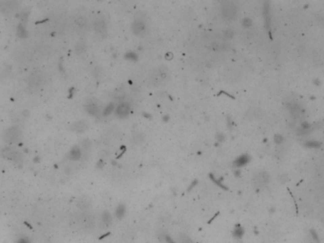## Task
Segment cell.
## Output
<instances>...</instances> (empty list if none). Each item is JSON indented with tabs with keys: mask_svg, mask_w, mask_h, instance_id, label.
I'll return each mask as SVG.
<instances>
[{
	"mask_svg": "<svg viewBox=\"0 0 324 243\" xmlns=\"http://www.w3.org/2000/svg\"><path fill=\"white\" fill-rule=\"evenodd\" d=\"M164 57H165V59H166V60H168V61H169V60H171V59H172L173 55H172V53L168 52V53H166V54H165V56H164Z\"/></svg>",
	"mask_w": 324,
	"mask_h": 243,
	"instance_id": "obj_35",
	"label": "cell"
},
{
	"mask_svg": "<svg viewBox=\"0 0 324 243\" xmlns=\"http://www.w3.org/2000/svg\"><path fill=\"white\" fill-rule=\"evenodd\" d=\"M134 239V234L132 232H126L123 236V242L124 243H131Z\"/></svg>",
	"mask_w": 324,
	"mask_h": 243,
	"instance_id": "obj_20",
	"label": "cell"
},
{
	"mask_svg": "<svg viewBox=\"0 0 324 243\" xmlns=\"http://www.w3.org/2000/svg\"><path fill=\"white\" fill-rule=\"evenodd\" d=\"M222 94H225V95H227V96H229V97H230V98L234 99V97H233L232 95H230L229 93H227V92H225V91H222V90L221 92H219V93H218V95H219V96H220V95H222Z\"/></svg>",
	"mask_w": 324,
	"mask_h": 243,
	"instance_id": "obj_36",
	"label": "cell"
},
{
	"mask_svg": "<svg viewBox=\"0 0 324 243\" xmlns=\"http://www.w3.org/2000/svg\"><path fill=\"white\" fill-rule=\"evenodd\" d=\"M42 82V76L39 73H33L29 77V84L32 85H39Z\"/></svg>",
	"mask_w": 324,
	"mask_h": 243,
	"instance_id": "obj_16",
	"label": "cell"
},
{
	"mask_svg": "<svg viewBox=\"0 0 324 243\" xmlns=\"http://www.w3.org/2000/svg\"><path fill=\"white\" fill-rule=\"evenodd\" d=\"M242 25H243V27H245V28H248V27H250L251 25H252V20H251V19L250 18H244L243 19V21H242Z\"/></svg>",
	"mask_w": 324,
	"mask_h": 243,
	"instance_id": "obj_30",
	"label": "cell"
},
{
	"mask_svg": "<svg viewBox=\"0 0 324 243\" xmlns=\"http://www.w3.org/2000/svg\"><path fill=\"white\" fill-rule=\"evenodd\" d=\"M132 32L134 34L139 35V36H143L145 34L146 32V26L145 23L142 20H135L132 23Z\"/></svg>",
	"mask_w": 324,
	"mask_h": 243,
	"instance_id": "obj_4",
	"label": "cell"
},
{
	"mask_svg": "<svg viewBox=\"0 0 324 243\" xmlns=\"http://www.w3.org/2000/svg\"><path fill=\"white\" fill-rule=\"evenodd\" d=\"M269 181V175L266 172H260L259 173L256 178H255V184L257 186H263L265 184H267Z\"/></svg>",
	"mask_w": 324,
	"mask_h": 243,
	"instance_id": "obj_7",
	"label": "cell"
},
{
	"mask_svg": "<svg viewBox=\"0 0 324 243\" xmlns=\"http://www.w3.org/2000/svg\"><path fill=\"white\" fill-rule=\"evenodd\" d=\"M125 206L124 205V204H119V205L117 206L116 210H115V216L118 219H122L125 215Z\"/></svg>",
	"mask_w": 324,
	"mask_h": 243,
	"instance_id": "obj_17",
	"label": "cell"
},
{
	"mask_svg": "<svg viewBox=\"0 0 324 243\" xmlns=\"http://www.w3.org/2000/svg\"><path fill=\"white\" fill-rule=\"evenodd\" d=\"M18 4L15 1H4L0 3V11L3 13H12L16 9Z\"/></svg>",
	"mask_w": 324,
	"mask_h": 243,
	"instance_id": "obj_6",
	"label": "cell"
},
{
	"mask_svg": "<svg viewBox=\"0 0 324 243\" xmlns=\"http://www.w3.org/2000/svg\"><path fill=\"white\" fill-rule=\"evenodd\" d=\"M235 176H236V177H240V176H241V170L235 171Z\"/></svg>",
	"mask_w": 324,
	"mask_h": 243,
	"instance_id": "obj_38",
	"label": "cell"
},
{
	"mask_svg": "<svg viewBox=\"0 0 324 243\" xmlns=\"http://www.w3.org/2000/svg\"><path fill=\"white\" fill-rule=\"evenodd\" d=\"M306 146L310 148H318L321 146V142L317 141H310L306 142Z\"/></svg>",
	"mask_w": 324,
	"mask_h": 243,
	"instance_id": "obj_24",
	"label": "cell"
},
{
	"mask_svg": "<svg viewBox=\"0 0 324 243\" xmlns=\"http://www.w3.org/2000/svg\"><path fill=\"white\" fill-rule=\"evenodd\" d=\"M232 235H233V237L235 238L241 239L243 237V235H244V229L242 228V226L241 224H237L235 226L234 230H233Z\"/></svg>",
	"mask_w": 324,
	"mask_h": 243,
	"instance_id": "obj_15",
	"label": "cell"
},
{
	"mask_svg": "<svg viewBox=\"0 0 324 243\" xmlns=\"http://www.w3.org/2000/svg\"><path fill=\"white\" fill-rule=\"evenodd\" d=\"M71 129L76 132V133H83L85 131H87L88 129V123L87 121H79V122H76L72 126H71Z\"/></svg>",
	"mask_w": 324,
	"mask_h": 243,
	"instance_id": "obj_9",
	"label": "cell"
},
{
	"mask_svg": "<svg viewBox=\"0 0 324 243\" xmlns=\"http://www.w3.org/2000/svg\"><path fill=\"white\" fill-rule=\"evenodd\" d=\"M73 25L75 27L76 30L78 31H84L87 28V19L83 16H78L75 18V20L73 22Z\"/></svg>",
	"mask_w": 324,
	"mask_h": 243,
	"instance_id": "obj_10",
	"label": "cell"
},
{
	"mask_svg": "<svg viewBox=\"0 0 324 243\" xmlns=\"http://www.w3.org/2000/svg\"><path fill=\"white\" fill-rule=\"evenodd\" d=\"M19 137H20V130L16 126H13V127L8 128L3 135L4 141L8 143L15 142L19 139Z\"/></svg>",
	"mask_w": 324,
	"mask_h": 243,
	"instance_id": "obj_1",
	"label": "cell"
},
{
	"mask_svg": "<svg viewBox=\"0 0 324 243\" xmlns=\"http://www.w3.org/2000/svg\"><path fill=\"white\" fill-rule=\"evenodd\" d=\"M16 32H17V36H18L19 38H22V39H23V38H26V37H27L26 28H25L24 25H22V24H19V25H18Z\"/></svg>",
	"mask_w": 324,
	"mask_h": 243,
	"instance_id": "obj_18",
	"label": "cell"
},
{
	"mask_svg": "<svg viewBox=\"0 0 324 243\" xmlns=\"http://www.w3.org/2000/svg\"><path fill=\"white\" fill-rule=\"evenodd\" d=\"M209 178L212 180V181L215 183V184H217V185L219 186V187H221V188H222V189H225V190H227L228 188L226 187V186H225L224 185V184L222 183V178H221V179H216L215 177H214V175L213 174H209Z\"/></svg>",
	"mask_w": 324,
	"mask_h": 243,
	"instance_id": "obj_19",
	"label": "cell"
},
{
	"mask_svg": "<svg viewBox=\"0 0 324 243\" xmlns=\"http://www.w3.org/2000/svg\"><path fill=\"white\" fill-rule=\"evenodd\" d=\"M93 27L95 32L99 34H105L106 32V24L103 18H98L97 20H95Z\"/></svg>",
	"mask_w": 324,
	"mask_h": 243,
	"instance_id": "obj_8",
	"label": "cell"
},
{
	"mask_svg": "<svg viewBox=\"0 0 324 243\" xmlns=\"http://www.w3.org/2000/svg\"><path fill=\"white\" fill-rule=\"evenodd\" d=\"M197 184H198V180H193V181H192V183L190 184V186L187 188V191H191V190H192V189H193L196 185H197Z\"/></svg>",
	"mask_w": 324,
	"mask_h": 243,
	"instance_id": "obj_33",
	"label": "cell"
},
{
	"mask_svg": "<svg viewBox=\"0 0 324 243\" xmlns=\"http://www.w3.org/2000/svg\"><path fill=\"white\" fill-rule=\"evenodd\" d=\"M274 142H276L277 144H280V143L283 142V137H282L281 135H279V134L275 135V137H274Z\"/></svg>",
	"mask_w": 324,
	"mask_h": 243,
	"instance_id": "obj_29",
	"label": "cell"
},
{
	"mask_svg": "<svg viewBox=\"0 0 324 243\" xmlns=\"http://www.w3.org/2000/svg\"><path fill=\"white\" fill-rule=\"evenodd\" d=\"M114 108H115L114 104H110L107 105L106 108H105V110H104V115H105V116H107V115L111 114V112L114 110Z\"/></svg>",
	"mask_w": 324,
	"mask_h": 243,
	"instance_id": "obj_26",
	"label": "cell"
},
{
	"mask_svg": "<svg viewBox=\"0 0 324 243\" xmlns=\"http://www.w3.org/2000/svg\"><path fill=\"white\" fill-rule=\"evenodd\" d=\"M2 157L13 161H20L22 160V156L21 154L19 153L18 151H16L15 149L12 148V147H6L2 150Z\"/></svg>",
	"mask_w": 324,
	"mask_h": 243,
	"instance_id": "obj_2",
	"label": "cell"
},
{
	"mask_svg": "<svg viewBox=\"0 0 324 243\" xmlns=\"http://www.w3.org/2000/svg\"><path fill=\"white\" fill-rule=\"evenodd\" d=\"M85 48H86V45H85V43L83 41H79L75 46V51L79 54L82 53L85 51Z\"/></svg>",
	"mask_w": 324,
	"mask_h": 243,
	"instance_id": "obj_23",
	"label": "cell"
},
{
	"mask_svg": "<svg viewBox=\"0 0 324 243\" xmlns=\"http://www.w3.org/2000/svg\"><path fill=\"white\" fill-rule=\"evenodd\" d=\"M16 243H31V241H29L27 237H22V238H19Z\"/></svg>",
	"mask_w": 324,
	"mask_h": 243,
	"instance_id": "obj_34",
	"label": "cell"
},
{
	"mask_svg": "<svg viewBox=\"0 0 324 243\" xmlns=\"http://www.w3.org/2000/svg\"><path fill=\"white\" fill-rule=\"evenodd\" d=\"M250 161V157L248 156L247 154H243L241 155V156H240L239 158H237L235 160V161L233 162V165L235 167L237 168H240V167H242L244 166V165H246Z\"/></svg>",
	"mask_w": 324,
	"mask_h": 243,
	"instance_id": "obj_11",
	"label": "cell"
},
{
	"mask_svg": "<svg viewBox=\"0 0 324 243\" xmlns=\"http://www.w3.org/2000/svg\"><path fill=\"white\" fill-rule=\"evenodd\" d=\"M143 115L145 116V118H147V119H150V118H151V116H150V115H148V114H147V113H144Z\"/></svg>",
	"mask_w": 324,
	"mask_h": 243,
	"instance_id": "obj_39",
	"label": "cell"
},
{
	"mask_svg": "<svg viewBox=\"0 0 324 243\" xmlns=\"http://www.w3.org/2000/svg\"><path fill=\"white\" fill-rule=\"evenodd\" d=\"M129 112H130V105L127 103H121L117 106L115 110L116 115L120 118H125L129 114Z\"/></svg>",
	"mask_w": 324,
	"mask_h": 243,
	"instance_id": "obj_5",
	"label": "cell"
},
{
	"mask_svg": "<svg viewBox=\"0 0 324 243\" xmlns=\"http://www.w3.org/2000/svg\"><path fill=\"white\" fill-rule=\"evenodd\" d=\"M125 58L127 60H131V61H137V59H138V56H137L136 53L132 52V51H129V52H126L125 55Z\"/></svg>",
	"mask_w": 324,
	"mask_h": 243,
	"instance_id": "obj_25",
	"label": "cell"
},
{
	"mask_svg": "<svg viewBox=\"0 0 324 243\" xmlns=\"http://www.w3.org/2000/svg\"><path fill=\"white\" fill-rule=\"evenodd\" d=\"M91 141H88V140H84V141L82 142V145H83L85 148H90V147H91Z\"/></svg>",
	"mask_w": 324,
	"mask_h": 243,
	"instance_id": "obj_31",
	"label": "cell"
},
{
	"mask_svg": "<svg viewBox=\"0 0 324 243\" xmlns=\"http://www.w3.org/2000/svg\"><path fill=\"white\" fill-rule=\"evenodd\" d=\"M263 17L265 19V25L268 30H270V15H269V3L266 2L263 6Z\"/></svg>",
	"mask_w": 324,
	"mask_h": 243,
	"instance_id": "obj_14",
	"label": "cell"
},
{
	"mask_svg": "<svg viewBox=\"0 0 324 243\" xmlns=\"http://www.w3.org/2000/svg\"><path fill=\"white\" fill-rule=\"evenodd\" d=\"M163 238H164V242L165 243H177L169 235H168V234H164L163 236Z\"/></svg>",
	"mask_w": 324,
	"mask_h": 243,
	"instance_id": "obj_28",
	"label": "cell"
},
{
	"mask_svg": "<svg viewBox=\"0 0 324 243\" xmlns=\"http://www.w3.org/2000/svg\"><path fill=\"white\" fill-rule=\"evenodd\" d=\"M102 218H103V221L106 223V225H110L111 223V220H112V218L109 212H104Z\"/></svg>",
	"mask_w": 324,
	"mask_h": 243,
	"instance_id": "obj_22",
	"label": "cell"
},
{
	"mask_svg": "<svg viewBox=\"0 0 324 243\" xmlns=\"http://www.w3.org/2000/svg\"><path fill=\"white\" fill-rule=\"evenodd\" d=\"M216 139H217L218 142H223L225 137H224V135L222 133H218L217 136H216Z\"/></svg>",
	"mask_w": 324,
	"mask_h": 243,
	"instance_id": "obj_32",
	"label": "cell"
},
{
	"mask_svg": "<svg viewBox=\"0 0 324 243\" xmlns=\"http://www.w3.org/2000/svg\"><path fill=\"white\" fill-rule=\"evenodd\" d=\"M178 242L179 243H194L193 240L186 235H183V234H181L179 235L178 237Z\"/></svg>",
	"mask_w": 324,
	"mask_h": 243,
	"instance_id": "obj_21",
	"label": "cell"
},
{
	"mask_svg": "<svg viewBox=\"0 0 324 243\" xmlns=\"http://www.w3.org/2000/svg\"><path fill=\"white\" fill-rule=\"evenodd\" d=\"M169 120V116L168 115H165V116H164V117H163V121L164 122H168Z\"/></svg>",
	"mask_w": 324,
	"mask_h": 243,
	"instance_id": "obj_37",
	"label": "cell"
},
{
	"mask_svg": "<svg viewBox=\"0 0 324 243\" xmlns=\"http://www.w3.org/2000/svg\"><path fill=\"white\" fill-rule=\"evenodd\" d=\"M222 14L224 17L231 19L236 16L237 9H236L235 5L232 2H224L222 4Z\"/></svg>",
	"mask_w": 324,
	"mask_h": 243,
	"instance_id": "obj_3",
	"label": "cell"
},
{
	"mask_svg": "<svg viewBox=\"0 0 324 243\" xmlns=\"http://www.w3.org/2000/svg\"><path fill=\"white\" fill-rule=\"evenodd\" d=\"M310 233H311V236H312L314 241L317 242V243H319V237H318V235L317 231L314 230V229H311V230H310Z\"/></svg>",
	"mask_w": 324,
	"mask_h": 243,
	"instance_id": "obj_27",
	"label": "cell"
},
{
	"mask_svg": "<svg viewBox=\"0 0 324 243\" xmlns=\"http://www.w3.org/2000/svg\"><path fill=\"white\" fill-rule=\"evenodd\" d=\"M86 110L88 114L92 116H96L99 113V106L95 102H90L86 104Z\"/></svg>",
	"mask_w": 324,
	"mask_h": 243,
	"instance_id": "obj_12",
	"label": "cell"
},
{
	"mask_svg": "<svg viewBox=\"0 0 324 243\" xmlns=\"http://www.w3.org/2000/svg\"><path fill=\"white\" fill-rule=\"evenodd\" d=\"M81 158V149L79 146H73L70 153H68V159L72 161H77Z\"/></svg>",
	"mask_w": 324,
	"mask_h": 243,
	"instance_id": "obj_13",
	"label": "cell"
}]
</instances>
